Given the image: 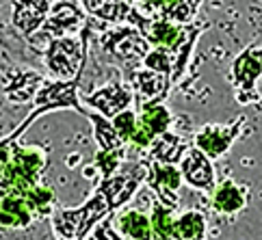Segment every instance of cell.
<instances>
[{"mask_svg": "<svg viewBox=\"0 0 262 240\" xmlns=\"http://www.w3.org/2000/svg\"><path fill=\"white\" fill-rule=\"evenodd\" d=\"M147 160H139L130 171H117L111 178L100 182L96 195H91L80 208H63L57 206L52 210L50 221L52 229L61 240H87L91 229L100 221L108 219V214L126 206L135 193L145 182Z\"/></svg>", "mask_w": 262, "mask_h": 240, "instance_id": "obj_1", "label": "cell"}, {"mask_svg": "<svg viewBox=\"0 0 262 240\" xmlns=\"http://www.w3.org/2000/svg\"><path fill=\"white\" fill-rule=\"evenodd\" d=\"M180 184H182V178L176 164H161V162L147 160L145 186L156 195L158 204L176 210L178 204H180Z\"/></svg>", "mask_w": 262, "mask_h": 240, "instance_id": "obj_7", "label": "cell"}, {"mask_svg": "<svg viewBox=\"0 0 262 240\" xmlns=\"http://www.w3.org/2000/svg\"><path fill=\"white\" fill-rule=\"evenodd\" d=\"M178 171H180L182 182H186L195 190L212 193L214 186H217V171H214L212 160L206 158V156L200 150H195V147H189V150L184 152Z\"/></svg>", "mask_w": 262, "mask_h": 240, "instance_id": "obj_8", "label": "cell"}, {"mask_svg": "<svg viewBox=\"0 0 262 240\" xmlns=\"http://www.w3.org/2000/svg\"><path fill=\"white\" fill-rule=\"evenodd\" d=\"M249 204V188L245 184H238L234 180H223L221 184H217L212 190V199L210 206L212 210L221 217H234L238 214L241 210H245V206Z\"/></svg>", "mask_w": 262, "mask_h": 240, "instance_id": "obj_12", "label": "cell"}, {"mask_svg": "<svg viewBox=\"0 0 262 240\" xmlns=\"http://www.w3.org/2000/svg\"><path fill=\"white\" fill-rule=\"evenodd\" d=\"M50 11L48 0H13V26L24 35H35Z\"/></svg>", "mask_w": 262, "mask_h": 240, "instance_id": "obj_14", "label": "cell"}, {"mask_svg": "<svg viewBox=\"0 0 262 240\" xmlns=\"http://www.w3.org/2000/svg\"><path fill=\"white\" fill-rule=\"evenodd\" d=\"M80 24H82L80 9L74 3L63 0V3H59L52 11H48L46 22L41 24V29L35 35L41 37V39L54 41V39H61V37H68L70 33H76L80 29ZM35 35H31V37H35Z\"/></svg>", "mask_w": 262, "mask_h": 240, "instance_id": "obj_9", "label": "cell"}, {"mask_svg": "<svg viewBox=\"0 0 262 240\" xmlns=\"http://www.w3.org/2000/svg\"><path fill=\"white\" fill-rule=\"evenodd\" d=\"M24 201L29 210L33 212V217H50L52 210L57 208V195L50 186H41V184H35V186L24 195Z\"/></svg>", "mask_w": 262, "mask_h": 240, "instance_id": "obj_20", "label": "cell"}, {"mask_svg": "<svg viewBox=\"0 0 262 240\" xmlns=\"http://www.w3.org/2000/svg\"><path fill=\"white\" fill-rule=\"evenodd\" d=\"M82 5L91 15L111 22H130V15L135 13V7L128 0H82Z\"/></svg>", "mask_w": 262, "mask_h": 240, "instance_id": "obj_17", "label": "cell"}, {"mask_svg": "<svg viewBox=\"0 0 262 240\" xmlns=\"http://www.w3.org/2000/svg\"><path fill=\"white\" fill-rule=\"evenodd\" d=\"M234 98L238 104H258L260 102V41L251 48L243 50L241 57L232 65Z\"/></svg>", "mask_w": 262, "mask_h": 240, "instance_id": "obj_4", "label": "cell"}, {"mask_svg": "<svg viewBox=\"0 0 262 240\" xmlns=\"http://www.w3.org/2000/svg\"><path fill=\"white\" fill-rule=\"evenodd\" d=\"M33 212L26 206L24 197L7 195L0 197V227L7 229H24L33 223Z\"/></svg>", "mask_w": 262, "mask_h": 240, "instance_id": "obj_16", "label": "cell"}, {"mask_svg": "<svg viewBox=\"0 0 262 240\" xmlns=\"http://www.w3.org/2000/svg\"><path fill=\"white\" fill-rule=\"evenodd\" d=\"M113 229L121 240H152V227H149V217L141 210L128 208L121 210L115 217Z\"/></svg>", "mask_w": 262, "mask_h": 240, "instance_id": "obj_15", "label": "cell"}, {"mask_svg": "<svg viewBox=\"0 0 262 240\" xmlns=\"http://www.w3.org/2000/svg\"><path fill=\"white\" fill-rule=\"evenodd\" d=\"M193 147L191 138L184 134H176L171 130H167L163 134H158L147 147L145 158L152 162H161V164H178L184 152Z\"/></svg>", "mask_w": 262, "mask_h": 240, "instance_id": "obj_13", "label": "cell"}, {"mask_svg": "<svg viewBox=\"0 0 262 240\" xmlns=\"http://www.w3.org/2000/svg\"><path fill=\"white\" fill-rule=\"evenodd\" d=\"M102 48L117 61H143L152 45L135 26H121L117 31L102 33Z\"/></svg>", "mask_w": 262, "mask_h": 240, "instance_id": "obj_6", "label": "cell"}, {"mask_svg": "<svg viewBox=\"0 0 262 240\" xmlns=\"http://www.w3.org/2000/svg\"><path fill=\"white\" fill-rule=\"evenodd\" d=\"M245 124H247V117H238L234 124H206L191 136V143L206 158L219 160L236 143V138L243 134Z\"/></svg>", "mask_w": 262, "mask_h": 240, "instance_id": "obj_5", "label": "cell"}, {"mask_svg": "<svg viewBox=\"0 0 262 240\" xmlns=\"http://www.w3.org/2000/svg\"><path fill=\"white\" fill-rule=\"evenodd\" d=\"M126 162V150H119V152H98L96 158H93V169H96L102 180L115 175L117 171H121Z\"/></svg>", "mask_w": 262, "mask_h": 240, "instance_id": "obj_21", "label": "cell"}, {"mask_svg": "<svg viewBox=\"0 0 262 240\" xmlns=\"http://www.w3.org/2000/svg\"><path fill=\"white\" fill-rule=\"evenodd\" d=\"M85 104L93 108V113L102 115L104 119H113L121 110H128L133 104V89L124 82H111V85L93 91L85 98Z\"/></svg>", "mask_w": 262, "mask_h": 240, "instance_id": "obj_10", "label": "cell"}, {"mask_svg": "<svg viewBox=\"0 0 262 240\" xmlns=\"http://www.w3.org/2000/svg\"><path fill=\"white\" fill-rule=\"evenodd\" d=\"M89 122L93 124V130H96V143H98V152H119L126 150V145L121 143V138L115 134L113 126H111L108 119H104L102 115L89 110L87 113Z\"/></svg>", "mask_w": 262, "mask_h": 240, "instance_id": "obj_19", "label": "cell"}, {"mask_svg": "<svg viewBox=\"0 0 262 240\" xmlns=\"http://www.w3.org/2000/svg\"><path fill=\"white\" fill-rule=\"evenodd\" d=\"M137 122L141 124L145 130H149V134L156 138L158 134L171 130L173 117H171V113H169V108H167L163 102H158V104H147V106H143V108H139Z\"/></svg>", "mask_w": 262, "mask_h": 240, "instance_id": "obj_18", "label": "cell"}, {"mask_svg": "<svg viewBox=\"0 0 262 240\" xmlns=\"http://www.w3.org/2000/svg\"><path fill=\"white\" fill-rule=\"evenodd\" d=\"M87 37H89V26L85 24L82 35L78 39H74V37H61V39H54L48 43L46 63H48V69L61 82L74 80L82 74V65H85V57H87V52H85Z\"/></svg>", "mask_w": 262, "mask_h": 240, "instance_id": "obj_3", "label": "cell"}, {"mask_svg": "<svg viewBox=\"0 0 262 240\" xmlns=\"http://www.w3.org/2000/svg\"><path fill=\"white\" fill-rule=\"evenodd\" d=\"M108 122H111V126H113L115 134L121 138V143L128 145L130 136H133L135 126H137V113H135V110L133 108L121 110V113H117L113 119H108Z\"/></svg>", "mask_w": 262, "mask_h": 240, "instance_id": "obj_22", "label": "cell"}, {"mask_svg": "<svg viewBox=\"0 0 262 240\" xmlns=\"http://www.w3.org/2000/svg\"><path fill=\"white\" fill-rule=\"evenodd\" d=\"M130 80H133V102H137L139 108H143L147 104H158L163 102L169 93L171 87V78L165 76V74L158 71H149V69H137L130 74Z\"/></svg>", "mask_w": 262, "mask_h": 240, "instance_id": "obj_11", "label": "cell"}, {"mask_svg": "<svg viewBox=\"0 0 262 240\" xmlns=\"http://www.w3.org/2000/svg\"><path fill=\"white\" fill-rule=\"evenodd\" d=\"M78 80H80V76L74 78V80H68V82H61V80H57V82L41 80L39 89H37L35 95H33L35 108L31 110V115L26 117L24 122L17 126L11 134H13L15 138H20V134L29 130L31 124L35 122L37 117L43 115V113H48V110H54V108H74V110H78V113L87 115L89 110L78 102V95H76Z\"/></svg>", "mask_w": 262, "mask_h": 240, "instance_id": "obj_2", "label": "cell"}]
</instances>
